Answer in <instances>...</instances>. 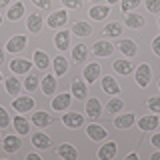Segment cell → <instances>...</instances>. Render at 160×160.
Segmentation results:
<instances>
[{"label":"cell","mask_w":160,"mask_h":160,"mask_svg":"<svg viewBox=\"0 0 160 160\" xmlns=\"http://www.w3.org/2000/svg\"><path fill=\"white\" fill-rule=\"evenodd\" d=\"M12 108L16 112H30L34 108V98L30 96H16L12 100Z\"/></svg>","instance_id":"6da1fadb"},{"label":"cell","mask_w":160,"mask_h":160,"mask_svg":"<svg viewBox=\"0 0 160 160\" xmlns=\"http://www.w3.org/2000/svg\"><path fill=\"white\" fill-rule=\"evenodd\" d=\"M150 76H152V70H150V66H148L146 62H142V64L138 66V70H136V84H138L140 88L148 86Z\"/></svg>","instance_id":"7a4b0ae2"},{"label":"cell","mask_w":160,"mask_h":160,"mask_svg":"<svg viewBox=\"0 0 160 160\" xmlns=\"http://www.w3.org/2000/svg\"><path fill=\"white\" fill-rule=\"evenodd\" d=\"M62 122L66 128H80L84 124V116L80 112H68L62 116Z\"/></svg>","instance_id":"3957f363"},{"label":"cell","mask_w":160,"mask_h":160,"mask_svg":"<svg viewBox=\"0 0 160 160\" xmlns=\"http://www.w3.org/2000/svg\"><path fill=\"white\" fill-rule=\"evenodd\" d=\"M66 20H68L66 10H56V12H52V16H48V26L50 28H62L66 24Z\"/></svg>","instance_id":"277c9868"},{"label":"cell","mask_w":160,"mask_h":160,"mask_svg":"<svg viewBox=\"0 0 160 160\" xmlns=\"http://www.w3.org/2000/svg\"><path fill=\"white\" fill-rule=\"evenodd\" d=\"M92 50H94V54H96V56H110V54L114 52V46H112V42L100 40V42H96L92 46Z\"/></svg>","instance_id":"5b68a950"},{"label":"cell","mask_w":160,"mask_h":160,"mask_svg":"<svg viewBox=\"0 0 160 160\" xmlns=\"http://www.w3.org/2000/svg\"><path fill=\"white\" fill-rule=\"evenodd\" d=\"M116 152H118L116 142H108V144H104V146L98 150V158L100 160H110V158L116 156Z\"/></svg>","instance_id":"8992f818"},{"label":"cell","mask_w":160,"mask_h":160,"mask_svg":"<svg viewBox=\"0 0 160 160\" xmlns=\"http://www.w3.org/2000/svg\"><path fill=\"white\" fill-rule=\"evenodd\" d=\"M24 48H26V36H12L6 44L8 52H20Z\"/></svg>","instance_id":"52a82bcc"},{"label":"cell","mask_w":160,"mask_h":160,"mask_svg":"<svg viewBox=\"0 0 160 160\" xmlns=\"http://www.w3.org/2000/svg\"><path fill=\"white\" fill-rule=\"evenodd\" d=\"M30 66H32V64H30L28 60H24V58H14L12 62H10V70H12L14 74H24V72H28Z\"/></svg>","instance_id":"ba28073f"},{"label":"cell","mask_w":160,"mask_h":160,"mask_svg":"<svg viewBox=\"0 0 160 160\" xmlns=\"http://www.w3.org/2000/svg\"><path fill=\"white\" fill-rule=\"evenodd\" d=\"M32 122L36 124L38 128H44V126H48V124H52V116H50L48 112H44V110H38V112L32 114Z\"/></svg>","instance_id":"9c48e42d"},{"label":"cell","mask_w":160,"mask_h":160,"mask_svg":"<svg viewBox=\"0 0 160 160\" xmlns=\"http://www.w3.org/2000/svg\"><path fill=\"white\" fill-rule=\"evenodd\" d=\"M56 152H58V156L64 158V160H76L78 158V150L74 148L72 144H62Z\"/></svg>","instance_id":"30bf717a"},{"label":"cell","mask_w":160,"mask_h":160,"mask_svg":"<svg viewBox=\"0 0 160 160\" xmlns=\"http://www.w3.org/2000/svg\"><path fill=\"white\" fill-rule=\"evenodd\" d=\"M98 76H100V64L98 62H92L84 68V80L86 82H96Z\"/></svg>","instance_id":"8fae6325"},{"label":"cell","mask_w":160,"mask_h":160,"mask_svg":"<svg viewBox=\"0 0 160 160\" xmlns=\"http://www.w3.org/2000/svg\"><path fill=\"white\" fill-rule=\"evenodd\" d=\"M70 100H72V96L66 92H62V94H58V96H54L52 100V108L54 110H66L70 106Z\"/></svg>","instance_id":"7c38bea8"},{"label":"cell","mask_w":160,"mask_h":160,"mask_svg":"<svg viewBox=\"0 0 160 160\" xmlns=\"http://www.w3.org/2000/svg\"><path fill=\"white\" fill-rule=\"evenodd\" d=\"M138 126H140V130H144V132L154 130L158 126V116H156V114H152V116H142L138 120Z\"/></svg>","instance_id":"4fadbf2b"},{"label":"cell","mask_w":160,"mask_h":160,"mask_svg":"<svg viewBox=\"0 0 160 160\" xmlns=\"http://www.w3.org/2000/svg\"><path fill=\"white\" fill-rule=\"evenodd\" d=\"M26 26L32 34H38L40 30H42V16H40V14H30L28 20H26Z\"/></svg>","instance_id":"5bb4252c"},{"label":"cell","mask_w":160,"mask_h":160,"mask_svg":"<svg viewBox=\"0 0 160 160\" xmlns=\"http://www.w3.org/2000/svg\"><path fill=\"white\" fill-rule=\"evenodd\" d=\"M124 22H126L128 28H140V26H144V16L128 12V14H124Z\"/></svg>","instance_id":"9a60e30c"},{"label":"cell","mask_w":160,"mask_h":160,"mask_svg":"<svg viewBox=\"0 0 160 160\" xmlns=\"http://www.w3.org/2000/svg\"><path fill=\"white\" fill-rule=\"evenodd\" d=\"M118 48L122 50V54L124 56H134V54L138 52V48H136V42L134 40H120V44H118Z\"/></svg>","instance_id":"2e32d148"},{"label":"cell","mask_w":160,"mask_h":160,"mask_svg":"<svg viewBox=\"0 0 160 160\" xmlns=\"http://www.w3.org/2000/svg\"><path fill=\"white\" fill-rule=\"evenodd\" d=\"M102 88H104V92L110 94V96H114V94L120 92V86L116 84V80H114L112 76H104L102 78Z\"/></svg>","instance_id":"e0dca14e"},{"label":"cell","mask_w":160,"mask_h":160,"mask_svg":"<svg viewBox=\"0 0 160 160\" xmlns=\"http://www.w3.org/2000/svg\"><path fill=\"white\" fill-rule=\"evenodd\" d=\"M86 132H88V136L92 138V140H104L106 138V128H102V126H98V124H90V126L86 128Z\"/></svg>","instance_id":"ac0fdd59"},{"label":"cell","mask_w":160,"mask_h":160,"mask_svg":"<svg viewBox=\"0 0 160 160\" xmlns=\"http://www.w3.org/2000/svg\"><path fill=\"white\" fill-rule=\"evenodd\" d=\"M86 114L90 118H98L100 114H102V106H100V102L96 98H90L86 102Z\"/></svg>","instance_id":"d6986e66"},{"label":"cell","mask_w":160,"mask_h":160,"mask_svg":"<svg viewBox=\"0 0 160 160\" xmlns=\"http://www.w3.org/2000/svg\"><path fill=\"white\" fill-rule=\"evenodd\" d=\"M72 96H76L78 100L86 98V84L80 78H74V82H72Z\"/></svg>","instance_id":"ffe728a7"},{"label":"cell","mask_w":160,"mask_h":160,"mask_svg":"<svg viewBox=\"0 0 160 160\" xmlns=\"http://www.w3.org/2000/svg\"><path fill=\"white\" fill-rule=\"evenodd\" d=\"M4 150L6 152H16V150H20V146H22V142H20L18 136H6L4 138Z\"/></svg>","instance_id":"44dd1931"},{"label":"cell","mask_w":160,"mask_h":160,"mask_svg":"<svg viewBox=\"0 0 160 160\" xmlns=\"http://www.w3.org/2000/svg\"><path fill=\"white\" fill-rule=\"evenodd\" d=\"M32 144H34L36 148L44 150V148L50 146V138H48L44 132H36V134H32Z\"/></svg>","instance_id":"7402d4cb"},{"label":"cell","mask_w":160,"mask_h":160,"mask_svg":"<svg viewBox=\"0 0 160 160\" xmlns=\"http://www.w3.org/2000/svg\"><path fill=\"white\" fill-rule=\"evenodd\" d=\"M54 44H56V48L58 50H66L70 46V32H58L56 34V38H54Z\"/></svg>","instance_id":"603a6c76"},{"label":"cell","mask_w":160,"mask_h":160,"mask_svg":"<svg viewBox=\"0 0 160 160\" xmlns=\"http://www.w3.org/2000/svg\"><path fill=\"white\" fill-rule=\"evenodd\" d=\"M66 70H68V60L66 58H64V56H56V58H54V74H56V76H64Z\"/></svg>","instance_id":"cb8c5ba5"},{"label":"cell","mask_w":160,"mask_h":160,"mask_svg":"<svg viewBox=\"0 0 160 160\" xmlns=\"http://www.w3.org/2000/svg\"><path fill=\"white\" fill-rule=\"evenodd\" d=\"M134 124V114H122V116H118L116 120H114V126L124 130V128H130Z\"/></svg>","instance_id":"d4e9b609"},{"label":"cell","mask_w":160,"mask_h":160,"mask_svg":"<svg viewBox=\"0 0 160 160\" xmlns=\"http://www.w3.org/2000/svg\"><path fill=\"white\" fill-rule=\"evenodd\" d=\"M54 90H56V78L48 74V76L42 78V92L46 96H50V94H54Z\"/></svg>","instance_id":"484cf974"},{"label":"cell","mask_w":160,"mask_h":160,"mask_svg":"<svg viewBox=\"0 0 160 160\" xmlns=\"http://www.w3.org/2000/svg\"><path fill=\"white\" fill-rule=\"evenodd\" d=\"M114 70H116L118 74H124V76H128V74L134 70V66L128 62V60L122 58V60H116V62H114Z\"/></svg>","instance_id":"4316f807"},{"label":"cell","mask_w":160,"mask_h":160,"mask_svg":"<svg viewBox=\"0 0 160 160\" xmlns=\"http://www.w3.org/2000/svg\"><path fill=\"white\" fill-rule=\"evenodd\" d=\"M72 32L76 34V36H90V34H92V28H90L88 22H74Z\"/></svg>","instance_id":"83f0119b"},{"label":"cell","mask_w":160,"mask_h":160,"mask_svg":"<svg viewBox=\"0 0 160 160\" xmlns=\"http://www.w3.org/2000/svg\"><path fill=\"white\" fill-rule=\"evenodd\" d=\"M110 12V6H92L90 8V18L92 20H102L106 18Z\"/></svg>","instance_id":"f1b7e54d"},{"label":"cell","mask_w":160,"mask_h":160,"mask_svg":"<svg viewBox=\"0 0 160 160\" xmlns=\"http://www.w3.org/2000/svg\"><path fill=\"white\" fill-rule=\"evenodd\" d=\"M48 62H50V58H48L46 52H42V50H36V52H34V64H36L40 70L48 68Z\"/></svg>","instance_id":"f546056e"},{"label":"cell","mask_w":160,"mask_h":160,"mask_svg":"<svg viewBox=\"0 0 160 160\" xmlns=\"http://www.w3.org/2000/svg\"><path fill=\"white\" fill-rule=\"evenodd\" d=\"M14 128H16L18 134H28L30 124H28V120L24 116H16V118H14Z\"/></svg>","instance_id":"4dcf8cb0"},{"label":"cell","mask_w":160,"mask_h":160,"mask_svg":"<svg viewBox=\"0 0 160 160\" xmlns=\"http://www.w3.org/2000/svg\"><path fill=\"white\" fill-rule=\"evenodd\" d=\"M120 32H122V26H120L118 22H110V24H106V26L102 28L104 36H120Z\"/></svg>","instance_id":"1f68e13d"},{"label":"cell","mask_w":160,"mask_h":160,"mask_svg":"<svg viewBox=\"0 0 160 160\" xmlns=\"http://www.w3.org/2000/svg\"><path fill=\"white\" fill-rule=\"evenodd\" d=\"M86 54H88V48L84 46V44H76L72 50V58L76 60V62H84L86 60Z\"/></svg>","instance_id":"d6a6232c"},{"label":"cell","mask_w":160,"mask_h":160,"mask_svg":"<svg viewBox=\"0 0 160 160\" xmlns=\"http://www.w3.org/2000/svg\"><path fill=\"white\" fill-rule=\"evenodd\" d=\"M6 92L8 94H12V96H18V92H20V82L16 78H6Z\"/></svg>","instance_id":"836d02e7"},{"label":"cell","mask_w":160,"mask_h":160,"mask_svg":"<svg viewBox=\"0 0 160 160\" xmlns=\"http://www.w3.org/2000/svg\"><path fill=\"white\" fill-rule=\"evenodd\" d=\"M22 14H24V4H22V2H16L12 8L8 10V18H10V20H18Z\"/></svg>","instance_id":"e575fe53"},{"label":"cell","mask_w":160,"mask_h":160,"mask_svg":"<svg viewBox=\"0 0 160 160\" xmlns=\"http://www.w3.org/2000/svg\"><path fill=\"white\" fill-rule=\"evenodd\" d=\"M122 108H124V102H122L120 98H112V100L106 104V110H108V112H120Z\"/></svg>","instance_id":"d590c367"},{"label":"cell","mask_w":160,"mask_h":160,"mask_svg":"<svg viewBox=\"0 0 160 160\" xmlns=\"http://www.w3.org/2000/svg\"><path fill=\"white\" fill-rule=\"evenodd\" d=\"M120 6H122V12L124 14H128L132 8L140 6V0H122V4H120Z\"/></svg>","instance_id":"8d00e7d4"},{"label":"cell","mask_w":160,"mask_h":160,"mask_svg":"<svg viewBox=\"0 0 160 160\" xmlns=\"http://www.w3.org/2000/svg\"><path fill=\"white\" fill-rule=\"evenodd\" d=\"M146 104H148V108L152 110V112H160V96H150Z\"/></svg>","instance_id":"74e56055"},{"label":"cell","mask_w":160,"mask_h":160,"mask_svg":"<svg viewBox=\"0 0 160 160\" xmlns=\"http://www.w3.org/2000/svg\"><path fill=\"white\" fill-rule=\"evenodd\" d=\"M24 86H26V90H28V92L36 90V86H38V78L34 76V74H32V76H28V78H26V82H24Z\"/></svg>","instance_id":"f35d334b"},{"label":"cell","mask_w":160,"mask_h":160,"mask_svg":"<svg viewBox=\"0 0 160 160\" xmlns=\"http://www.w3.org/2000/svg\"><path fill=\"white\" fill-rule=\"evenodd\" d=\"M8 122H10L8 112H6V110H4L2 106H0V128H6V126H8Z\"/></svg>","instance_id":"ab89813d"},{"label":"cell","mask_w":160,"mask_h":160,"mask_svg":"<svg viewBox=\"0 0 160 160\" xmlns=\"http://www.w3.org/2000/svg\"><path fill=\"white\" fill-rule=\"evenodd\" d=\"M146 6L150 12H160V0H146Z\"/></svg>","instance_id":"60d3db41"},{"label":"cell","mask_w":160,"mask_h":160,"mask_svg":"<svg viewBox=\"0 0 160 160\" xmlns=\"http://www.w3.org/2000/svg\"><path fill=\"white\" fill-rule=\"evenodd\" d=\"M62 4L66 8H74V10L80 8V0H62Z\"/></svg>","instance_id":"b9f144b4"},{"label":"cell","mask_w":160,"mask_h":160,"mask_svg":"<svg viewBox=\"0 0 160 160\" xmlns=\"http://www.w3.org/2000/svg\"><path fill=\"white\" fill-rule=\"evenodd\" d=\"M152 52L156 54V56H160V36L154 38V42H152Z\"/></svg>","instance_id":"7bdbcfd3"},{"label":"cell","mask_w":160,"mask_h":160,"mask_svg":"<svg viewBox=\"0 0 160 160\" xmlns=\"http://www.w3.org/2000/svg\"><path fill=\"white\" fill-rule=\"evenodd\" d=\"M32 4H36L38 8H50V0H32Z\"/></svg>","instance_id":"ee69618b"},{"label":"cell","mask_w":160,"mask_h":160,"mask_svg":"<svg viewBox=\"0 0 160 160\" xmlns=\"http://www.w3.org/2000/svg\"><path fill=\"white\" fill-rule=\"evenodd\" d=\"M152 144L156 148H160V134H154V136H152Z\"/></svg>","instance_id":"f6af8a7d"},{"label":"cell","mask_w":160,"mask_h":160,"mask_svg":"<svg viewBox=\"0 0 160 160\" xmlns=\"http://www.w3.org/2000/svg\"><path fill=\"white\" fill-rule=\"evenodd\" d=\"M136 158H138L136 152H132V154H128V156H126V160H136Z\"/></svg>","instance_id":"bcb514c9"},{"label":"cell","mask_w":160,"mask_h":160,"mask_svg":"<svg viewBox=\"0 0 160 160\" xmlns=\"http://www.w3.org/2000/svg\"><path fill=\"white\" fill-rule=\"evenodd\" d=\"M26 160H40V158H38V154H28Z\"/></svg>","instance_id":"7dc6e473"},{"label":"cell","mask_w":160,"mask_h":160,"mask_svg":"<svg viewBox=\"0 0 160 160\" xmlns=\"http://www.w3.org/2000/svg\"><path fill=\"white\" fill-rule=\"evenodd\" d=\"M8 2H10V0H0V8H4V6H8Z\"/></svg>","instance_id":"c3c4849f"},{"label":"cell","mask_w":160,"mask_h":160,"mask_svg":"<svg viewBox=\"0 0 160 160\" xmlns=\"http://www.w3.org/2000/svg\"><path fill=\"white\" fill-rule=\"evenodd\" d=\"M2 62H4V50L0 48V64H2Z\"/></svg>","instance_id":"681fc988"},{"label":"cell","mask_w":160,"mask_h":160,"mask_svg":"<svg viewBox=\"0 0 160 160\" xmlns=\"http://www.w3.org/2000/svg\"><path fill=\"white\" fill-rule=\"evenodd\" d=\"M152 160H160V152H154L152 154Z\"/></svg>","instance_id":"f907efd6"},{"label":"cell","mask_w":160,"mask_h":160,"mask_svg":"<svg viewBox=\"0 0 160 160\" xmlns=\"http://www.w3.org/2000/svg\"><path fill=\"white\" fill-rule=\"evenodd\" d=\"M106 2H108V4H114V2H118V0H106Z\"/></svg>","instance_id":"816d5d0a"},{"label":"cell","mask_w":160,"mask_h":160,"mask_svg":"<svg viewBox=\"0 0 160 160\" xmlns=\"http://www.w3.org/2000/svg\"><path fill=\"white\" fill-rule=\"evenodd\" d=\"M0 24H2V16H0Z\"/></svg>","instance_id":"f5cc1de1"},{"label":"cell","mask_w":160,"mask_h":160,"mask_svg":"<svg viewBox=\"0 0 160 160\" xmlns=\"http://www.w3.org/2000/svg\"><path fill=\"white\" fill-rule=\"evenodd\" d=\"M158 88H160V80H158Z\"/></svg>","instance_id":"db71d44e"},{"label":"cell","mask_w":160,"mask_h":160,"mask_svg":"<svg viewBox=\"0 0 160 160\" xmlns=\"http://www.w3.org/2000/svg\"><path fill=\"white\" fill-rule=\"evenodd\" d=\"M92 2H98V0H92Z\"/></svg>","instance_id":"11a10c76"},{"label":"cell","mask_w":160,"mask_h":160,"mask_svg":"<svg viewBox=\"0 0 160 160\" xmlns=\"http://www.w3.org/2000/svg\"><path fill=\"white\" fill-rule=\"evenodd\" d=\"M0 80H2V74H0Z\"/></svg>","instance_id":"9f6ffc18"},{"label":"cell","mask_w":160,"mask_h":160,"mask_svg":"<svg viewBox=\"0 0 160 160\" xmlns=\"http://www.w3.org/2000/svg\"><path fill=\"white\" fill-rule=\"evenodd\" d=\"M158 24H160V18H158Z\"/></svg>","instance_id":"6f0895ef"}]
</instances>
